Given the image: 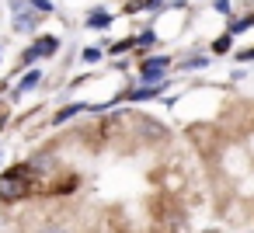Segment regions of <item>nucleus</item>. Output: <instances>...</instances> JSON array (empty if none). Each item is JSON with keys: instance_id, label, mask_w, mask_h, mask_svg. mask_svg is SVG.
I'll return each instance as SVG.
<instances>
[{"instance_id": "nucleus-13", "label": "nucleus", "mask_w": 254, "mask_h": 233, "mask_svg": "<svg viewBox=\"0 0 254 233\" xmlns=\"http://www.w3.org/2000/svg\"><path fill=\"white\" fill-rule=\"evenodd\" d=\"M153 42H157V32H153V28H143V32L136 35V49H150Z\"/></svg>"}, {"instance_id": "nucleus-18", "label": "nucleus", "mask_w": 254, "mask_h": 233, "mask_svg": "<svg viewBox=\"0 0 254 233\" xmlns=\"http://www.w3.org/2000/svg\"><path fill=\"white\" fill-rule=\"evenodd\" d=\"M35 63H39V56H35V49L28 46V49L21 53V70H25V66H35Z\"/></svg>"}, {"instance_id": "nucleus-9", "label": "nucleus", "mask_w": 254, "mask_h": 233, "mask_svg": "<svg viewBox=\"0 0 254 233\" xmlns=\"http://www.w3.org/2000/svg\"><path fill=\"white\" fill-rule=\"evenodd\" d=\"M87 28H112V14L101 11V7H94V11L87 14Z\"/></svg>"}, {"instance_id": "nucleus-5", "label": "nucleus", "mask_w": 254, "mask_h": 233, "mask_svg": "<svg viewBox=\"0 0 254 233\" xmlns=\"http://www.w3.org/2000/svg\"><path fill=\"white\" fill-rule=\"evenodd\" d=\"M32 49H35L39 59H53V56L60 53V39H56V35H39V39L32 42Z\"/></svg>"}, {"instance_id": "nucleus-10", "label": "nucleus", "mask_w": 254, "mask_h": 233, "mask_svg": "<svg viewBox=\"0 0 254 233\" xmlns=\"http://www.w3.org/2000/svg\"><path fill=\"white\" fill-rule=\"evenodd\" d=\"M53 171H56V157L42 153V157L32 160V174H53Z\"/></svg>"}, {"instance_id": "nucleus-19", "label": "nucleus", "mask_w": 254, "mask_h": 233, "mask_svg": "<svg viewBox=\"0 0 254 233\" xmlns=\"http://www.w3.org/2000/svg\"><path fill=\"white\" fill-rule=\"evenodd\" d=\"M98 59H101V49L98 46H87L84 49V63H98Z\"/></svg>"}, {"instance_id": "nucleus-3", "label": "nucleus", "mask_w": 254, "mask_h": 233, "mask_svg": "<svg viewBox=\"0 0 254 233\" xmlns=\"http://www.w3.org/2000/svg\"><path fill=\"white\" fill-rule=\"evenodd\" d=\"M171 87V80L164 77V80H153V84H143V87H132V91H126V101H153V98H160L164 91Z\"/></svg>"}, {"instance_id": "nucleus-22", "label": "nucleus", "mask_w": 254, "mask_h": 233, "mask_svg": "<svg viewBox=\"0 0 254 233\" xmlns=\"http://www.w3.org/2000/svg\"><path fill=\"white\" fill-rule=\"evenodd\" d=\"M0 164H4V153H0Z\"/></svg>"}, {"instance_id": "nucleus-6", "label": "nucleus", "mask_w": 254, "mask_h": 233, "mask_svg": "<svg viewBox=\"0 0 254 233\" xmlns=\"http://www.w3.org/2000/svg\"><path fill=\"white\" fill-rule=\"evenodd\" d=\"M167 4L164 0H129L126 4V14H139V11H164Z\"/></svg>"}, {"instance_id": "nucleus-15", "label": "nucleus", "mask_w": 254, "mask_h": 233, "mask_svg": "<svg viewBox=\"0 0 254 233\" xmlns=\"http://www.w3.org/2000/svg\"><path fill=\"white\" fill-rule=\"evenodd\" d=\"M35 233H70V226L66 223H42Z\"/></svg>"}, {"instance_id": "nucleus-21", "label": "nucleus", "mask_w": 254, "mask_h": 233, "mask_svg": "<svg viewBox=\"0 0 254 233\" xmlns=\"http://www.w3.org/2000/svg\"><path fill=\"white\" fill-rule=\"evenodd\" d=\"M237 59H240V63H251V59H254V46L244 49V53H237Z\"/></svg>"}, {"instance_id": "nucleus-16", "label": "nucleus", "mask_w": 254, "mask_h": 233, "mask_svg": "<svg viewBox=\"0 0 254 233\" xmlns=\"http://www.w3.org/2000/svg\"><path fill=\"white\" fill-rule=\"evenodd\" d=\"M129 49H136V35H132V39H122V42H115V46H112V53H115V56H122V53H129Z\"/></svg>"}, {"instance_id": "nucleus-20", "label": "nucleus", "mask_w": 254, "mask_h": 233, "mask_svg": "<svg viewBox=\"0 0 254 233\" xmlns=\"http://www.w3.org/2000/svg\"><path fill=\"white\" fill-rule=\"evenodd\" d=\"M212 11H219L223 18H230V0H212Z\"/></svg>"}, {"instance_id": "nucleus-4", "label": "nucleus", "mask_w": 254, "mask_h": 233, "mask_svg": "<svg viewBox=\"0 0 254 233\" xmlns=\"http://www.w3.org/2000/svg\"><path fill=\"white\" fill-rule=\"evenodd\" d=\"M39 21H42V11H28V7H21V11H14V32H35L39 28Z\"/></svg>"}, {"instance_id": "nucleus-12", "label": "nucleus", "mask_w": 254, "mask_h": 233, "mask_svg": "<svg viewBox=\"0 0 254 233\" xmlns=\"http://www.w3.org/2000/svg\"><path fill=\"white\" fill-rule=\"evenodd\" d=\"M209 63H212L209 56H191V59H185V63H181V70H185V73H191V70H205Z\"/></svg>"}, {"instance_id": "nucleus-17", "label": "nucleus", "mask_w": 254, "mask_h": 233, "mask_svg": "<svg viewBox=\"0 0 254 233\" xmlns=\"http://www.w3.org/2000/svg\"><path fill=\"white\" fill-rule=\"evenodd\" d=\"M28 4H32L35 11H42V14H56V4H53V0H28Z\"/></svg>"}, {"instance_id": "nucleus-2", "label": "nucleus", "mask_w": 254, "mask_h": 233, "mask_svg": "<svg viewBox=\"0 0 254 233\" xmlns=\"http://www.w3.org/2000/svg\"><path fill=\"white\" fill-rule=\"evenodd\" d=\"M167 70H171V56H150L146 63H139V80H143V84L164 80Z\"/></svg>"}, {"instance_id": "nucleus-14", "label": "nucleus", "mask_w": 254, "mask_h": 233, "mask_svg": "<svg viewBox=\"0 0 254 233\" xmlns=\"http://www.w3.org/2000/svg\"><path fill=\"white\" fill-rule=\"evenodd\" d=\"M230 46H233V32H226V35H219V39L212 42V53H219V56H223V53H230Z\"/></svg>"}, {"instance_id": "nucleus-8", "label": "nucleus", "mask_w": 254, "mask_h": 233, "mask_svg": "<svg viewBox=\"0 0 254 233\" xmlns=\"http://www.w3.org/2000/svg\"><path fill=\"white\" fill-rule=\"evenodd\" d=\"M80 112H91V105H84V101L66 105L63 112H56V115H53V125H63V122H70V118H73V115H80Z\"/></svg>"}, {"instance_id": "nucleus-7", "label": "nucleus", "mask_w": 254, "mask_h": 233, "mask_svg": "<svg viewBox=\"0 0 254 233\" xmlns=\"http://www.w3.org/2000/svg\"><path fill=\"white\" fill-rule=\"evenodd\" d=\"M39 84H42V73H39V70H28V73L18 80V87H14V98H21L25 91H35Z\"/></svg>"}, {"instance_id": "nucleus-1", "label": "nucleus", "mask_w": 254, "mask_h": 233, "mask_svg": "<svg viewBox=\"0 0 254 233\" xmlns=\"http://www.w3.org/2000/svg\"><path fill=\"white\" fill-rule=\"evenodd\" d=\"M28 177H32V164H18L11 171H4V174H0V202H21V198H28V191H32Z\"/></svg>"}, {"instance_id": "nucleus-11", "label": "nucleus", "mask_w": 254, "mask_h": 233, "mask_svg": "<svg viewBox=\"0 0 254 233\" xmlns=\"http://www.w3.org/2000/svg\"><path fill=\"white\" fill-rule=\"evenodd\" d=\"M247 28H254V14H244V18H230V25H226V32H233V35H244Z\"/></svg>"}]
</instances>
